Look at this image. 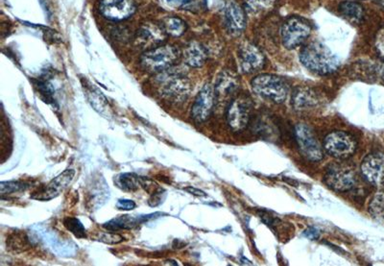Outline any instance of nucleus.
<instances>
[{"label":"nucleus","instance_id":"f257e3e1","mask_svg":"<svg viewBox=\"0 0 384 266\" xmlns=\"http://www.w3.org/2000/svg\"><path fill=\"white\" fill-rule=\"evenodd\" d=\"M300 60L308 70L320 75L331 74L340 65L336 55L319 41L305 44L300 53Z\"/></svg>","mask_w":384,"mask_h":266},{"label":"nucleus","instance_id":"f03ea898","mask_svg":"<svg viewBox=\"0 0 384 266\" xmlns=\"http://www.w3.org/2000/svg\"><path fill=\"white\" fill-rule=\"evenodd\" d=\"M160 93L166 100L173 104L185 102L192 91L190 81L185 73L180 70H173V67L159 73Z\"/></svg>","mask_w":384,"mask_h":266},{"label":"nucleus","instance_id":"7ed1b4c3","mask_svg":"<svg viewBox=\"0 0 384 266\" xmlns=\"http://www.w3.org/2000/svg\"><path fill=\"white\" fill-rule=\"evenodd\" d=\"M180 56L179 49L175 46L161 44L143 52L140 57V66L146 72L159 74L174 67Z\"/></svg>","mask_w":384,"mask_h":266},{"label":"nucleus","instance_id":"20e7f679","mask_svg":"<svg viewBox=\"0 0 384 266\" xmlns=\"http://www.w3.org/2000/svg\"><path fill=\"white\" fill-rule=\"evenodd\" d=\"M251 85L257 95L276 103H283L289 96V84L286 80L277 75H258L252 80Z\"/></svg>","mask_w":384,"mask_h":266},{"label":"nucleus","instance_id":"39448f33","mask_svg":"<svg viewBox=\"0 0 384 266\" xmlns=\"http://www.w3.org/2000/svg\"><path fill=\"white\" fill-rule=\"evenodd\" d=\"M312 33V25L302 17L287 18L282 25V41L284 48L294 49L302 46Z\"/></svg>","mask_w":384,"mask_h":266},{"label":"nucleus","instance_id":"423d86ee","mask_svg":"<svg viewBox=\"0 0 384 266\" xmlns=\"http://www.w3.org/2000/svg\"><path fill=\"white\" fill-rule=\"evenodd\" d=\"M227 121L234 132L244 130L252 116V103L247 96H237L227 107Z\"/></svg>","mask_w":384,"mask_h":266},{"label":"nucleus","instance_id":"0eeeda50","mask_svg":"<svg viewBox=\"0 0 384 266\" xmlns=\"http://www.w3.org/2000/svg\"><path fill=\"white\" fill-rule=\"evenodd\" d=\"M324 148L333 157L345 160L357 150V142L348 133L336 131L326 135Z\"/></svg>","mask_w":384,"mask_h":266},{"label":"nucleus","instance_id":"6e6552de","mask_svg":"<svg viewBox=\"0 0 384 266\" xmlns=\"http://www.w3.org/2000/svg\"><path fill=\"white\" fill-rule=\"evenodd\" d=\"M325 182L331 189L336 192H349L357 184V175L348 166L331 164L326 171Z\"/></svg>","mask_w":384,"mask_h":266},{"label":"nucleus","instance_id":"1a4fd4ad","mask_svg":"<svg viewBox=\"0 0 384 266\" xmlns=\"http://www.w3.org/2000/svg\"><path fill=\"white\" fill-rule=\"evenodd\" d=\"M295 138L305 158L312 161L322 160L324 156L322 147L310 127L305 124H298L295 128Z\"/></svg>","mask_w":384,"mask_h":266},{"label":"nucleus","instance_id":"9d476101","mask_svg":"<svg viewBox=\"0 0 384 266\" xmlns=\"http://www.w3.org/2000/svg\"><path fill=\"white\" fill-rule=\"evenodd\" d=\"M99 11L107 20L112 22H124L137 11L134 0H100Z\"/></svg>","mask_w":384,"mask_h":266},{"label":"nucleus","instance_id":"9b49d317","mask_svg":"<svg viewBox=\"0 0 384 266\" xmlns=\"http://www.w3.org/2000/svg\"><path fill=\"white\" fill-rule=\"evenodd\" d=\"M223 15L226 29L232 36H240L244 32L247 23L246 12L237 0L225 1Z\"/></svg>","mask_w":384,"mask_h":266},{"label":"nucleus","instance_id":"f8f14e48","mask_svg":"<svg viewBox=\"0 0 384 266\" xmlns=\"http://www.w3.org/2000/svg\"><path fill=\"white\" fill-rule=\"evenodd\" d=\"M239 64L242 72L250 74L265 67V57L256 44L244 41L239 48Z\"/></svg>","mask_w":384,"mask_h":266},{"label":"nucleus","instance_id":"ddd939ff","mask_svg":"<svg viewBox=\"0 0 384 266\" xmlns=\"http://www.w3.org/2000/svg\"><path fill=\"white\" fill-rule=\"evenodd\" d=\"M216 105V93L211 84L204 86L196 96L192 108V117L196 122L208 121Z\"/></svg>","mask_w":384,"mask_h":266},{"label":"nucleus","instance_id":"4468645a","mask_svg":"<svg viewBox=\"0 0 384 266\" xmlns=\"http://www.w3.org/2000/svg\"><path fill=\"white\" fill-rule=\"evenodd\" d=\"M239 79L236 73L230 70H224L221 72L214 87L216 104L229 106L239 91Z\"/></svg>","mask_w":384,"mask_h":266},{"label":"nucleus","instance_id":"2eb2a0df","mask_svg":"<svg viewBox=\"0 0 384 266\" xmlns=\"http://www.w3.org/2000/svg\"><path fill=\"white\" fill-rule=\"evenodd\" d=\"M74 176L75 171H73V169H67V171H65L60 175L57 176L56 178L52 180L51 182H48L46 186L41 187L40 189L34 192L31 195V198L39 201L54 199V198L58 197L72 184Z\"/></svg>","mask_w":384,"mask_h":266},{"label":"nucleus","instance_id":"dca6fc26","mask_svg":"<svg viewBox=\"0 0 384 266\" xmlns=\"http://www.w3.org/2000/svg\"><path fill=\"white\" fill-rule=\"evenodd\" d=\"M363 176L375 186L384 182V154L373 152L364 158L362 164Z\"/></svg>","mask_w":384,"mask_h":266},{"label":"nucleus","instance_id":"f3484780","mask_svg":"<svg viewBox=\"0 0 384 266\" xmlns=\"http://www.w3.org/2000/svg\"><path fill=\"white\" fill-rule=\"evenodd\" d=\"M161 215V213H152L147 215H120L116 218H112L109 222L104 224L103 227L110 232H117L120 230H130L134 227L145 223L146 221L156 218L157 215Z\"/></svg>","mask_w":384,"mask_h":266},{"label":"nucleus","instance_id":"a211bd4d","mask_svg":"<svg viewBox=\"0 0 384 266\" xmlns=\"http://www.w3.org/2000/svg\"><path fill=\"white\" fill-rule=\"evenodd\" d=\"M320 102L319 95L312 88L299 87L292 95V106L297 111H307Z\"/></svg>","mask_w":384,"mask_h":266},{"label":"nucleus","instance_id":"6ab92c4d","mask_svg":"<svg viewBox=\"0 0 384 266\" xmlns=\"http://www.w3.org/2000/svg\"><path fill=\"white\" fill-rule=\"evenodd\" d=\"M183 56H184L185 62L187 66L198 69L206 64L208 53L207 48L202 44L193 41L185 46Z\"/></svg>","mask_w":384,"mask_h":266},{"label":"nucleus","instance_id":"aec40b11","mask_svg":"<svg viewBox=\"0 0 384 266\" xmlns=\"http://www.w3.org/2000/svg\"><path fill=\"white\" fill-rule=\"evenodd\" d=\"M339 13L352 25H360L364 20V8L357 2L344 1L338 7Z\"/></svg>","mask_w":384,"mask_h":266},{"label":"nucleus","instance_id":"412c9836","mask_svg":"<svg viewBox=\"0 0 384 266\" xmlns=\"http://www.w3.org/2000/svg\"><path fill=\"white\" fill-rule=\"evenodd\" d=\"M166 33L164 32L163 26L158 27L157 25H145L138 31V41H142L143 44H147L148 41H155V43H161V39L164 38Z\"/></svg>","mask_w":384,"mask_h":266},{"label":"nucleus","instance_id":"4be33fe9","mask_svg":"<svg viewBox=\"0 0 384 266\" xmlns=\"http://www.w3.org/2000/svg\"><path fill=\"white\" fill-rule=\"evenodd\" d=\"M161 26H163L166 35L174 36V38L184 35L187 30V23L182 18L178 17H167L164 18Z\"/></svg>","mask_w":384,"mask_h":266},{"label":"nucleus","instance_id":"5701e85b","mask_svg":"<svg viewBox=\"0 0 384 266\" xmlns=\"http://www.w3.org/2000/svg\"><path fill=\"white\" fill-rule=\"evenodd\" d=\"M33 83L44 102L49 104V105L56 107L55 88L53 84L51 83V81L41 77L39 78V79L33 80Z\"/></svg>","mask_w":384,"mask_h":266},{"label":"nucleus","instance_id":"b1692460","mask_svg":"<svg viewBox=\"0 0 384 266\" xmlns=\"http://www.w3.org/2000/svg\"><path fill=\"white\" fill-rule=\"evenodd\" d=\"M114 184L124 192H135L140 187V176L135 173H122L114 179Z\"/></svg>","mask_w":384,"mask_h":266},{"label":"nucleus","instance_id":"393cba45","mask_svg":"<svg viewBox=\"0 0 384 266\" xmlns=\"http://www.w3.org/2000/svg\"><path fill=\"white\" fill-rule=\"evenodd\" d=\"M278 0H244L245 8L251 14L260 15L271 11Z\"/></svg>","mask_w":384,"mask_h":266},{"label":"nucleus","instance_id":"a878e982","mask_svg":"<svg viewBox=\"0 0 384 266\" xmlns=\"http://www.w3.org/2000/svg\"><path fill=\"white\" fill-rule=\"evenodd\" d=\"M64 226L67 231L77 239H87V230L78 218H67L64 220Z\"/></svg>","mask_w":384,"mask_h":266},{"label":"nucleus","instance_id":"bb28decb","mask_svg":"<svg viewBox=\"0 0 384 266\" xmlns=\"http://www.w3.org/2000/svg\"><path fill=\"white\" fill-rule=\"evenodd\" d=\"M88 100L93 108L98 111L99 113H102L104 109H106L108 102H107V99L104 98V95L101 93H99L98 91L95 90V88H90L88 91Z\"/></svg>","mask_w":384,"mask_h":266},{"label":"nucleus","instance_id":"cd10ccee","mask_svg":"<svg viewBox=\"0 0 384 266\" xmlns=\"http://www.w3.org/2000/svg\"><path fill=\"white\" fill-rule=\"evenodd\" d=\"M28 187H29L28 184L20 181L1 182V184H0V190H1V195L12 194H15V192H22V190L27 189Z\"/></svg>","mask_w":384,"mask_h":266},{"label":"nucleus","instance_id":"c85d7f7f","mask_svg":"<svg viewBox=\"0 0 384 266\" xmlns=\"http://www.w3.org/2000/svg\"><path fill=\"white\" fill-rule=\"evenodd\" d=\"M370 211L375 216H384V194H378L373 197L370 205Z\"/></svg>","mask_w":384,"mask_h":266},{"label":"nucleus","instance_id":"c756f323","mask_svg":"<svg viewBox=\"0 0 384 266\" xmlns=\"http://www.w3.org/2000/svg\"><path fill=\"white\" fill-rule=\"evenodd\" d=\"M98 239L99 241L106 244H119L120 242L124 241V237L120 236L119 234L107 232V233H101L99 234Z\"/></svg>","mask_w":384,"mask_h":266},{"label":"nucleus","instance_id":"7c9ffc66","mask_svg":"<svg viewBox=\"0 0 384 266\" xmlns=\"http://www.w3.org/2000/svg\"><path fill=\"white\" fill-rule=\"evenodd\" d=\"M166 197V190L159 189L156 192H154L153 194H151L150 199L148 201V204L150 207H158L159 205H161L164 202V198Z\"/></svg>","mask_w":384,"mask_h":266},{"label":"nucleus","instance_id":"2f4dec72","mask_svg":"<svg viewBox=\"0 0 384 266\" xmlns=\"http://www.w3.org/2000/svg\"><path fill=\"white\" fill-rule=\"evenodd\" d=\"M375 46L378 55L384 60V26L378 31L377 36H376Z\"/></svg>","mask_w":384,"mask_h":266},{"label":"nucleus","instance_id":"473e14b6","mask_svg":"<svg viewBox=\"0 0 384 266\" xmlns=\"http://www.w3.org/2000/svg\"><path fill=\"white\" fill-rule=\"evenodd\" d=\"M137 207L135 205V201L131 199H119L117 203V208L120 211H133Z\"/></svg>","mask_w":384,"mask_h":266},{"label":"nucleus","instance_id":"72a5a7b5","mask_svg":"<svg viewBox=\"0 0 384 266\" xmlns=\"http://www.w3.org/2000/svg\"><path fill=\"white\" fill-rule=\"evenodd\" d=\"M304 236L308 239L315 241V239H317L318 237H319V231H318L317 229L310 227V228L307 229V230L304 232Z\"/></svg>","mask_w":384,"mask_h":266},{"label":"nucleus","instance_id":"f704fd0d","mask_svg":"<svg viewBox=\"0 0 384 266\" xmlns=\"http://www.w3.org/2000/svg\"><path fill=\"white\" fill-rule=\"evenodd\" d=\"M167 2L176 5V6H185V5L190 4L192 0H167Z\"/></svg>","mask_w":384,"mask_h":266},{"label":"nucleus","instance_id":"c9c22d12","mask_svg":"<svg viewBox=\"0 0 384 266\" xmlns=\"http://www.w3.org/2000/svg\"><path fill=\"white\" fill-rule=\"evenodd\" d=\"M185 190H187V192H190L193 195H197V197H206L205 192H201L199 189H196L194 187H187Z\"/></svg>","mask_w":384,"mask_h":266},{"label":"nucleus","instance_id":"e433bc0d","mask_svg":"<svg viewBox=\"0 0 384 266\" xmlns=\"http://www.w3.org/2000/svg\"><path fill=\"white\" fill-rule=\"evenodd\" d=\"M376 2H377L378 6H380L384 11V0H376Z\"/></svg>","mask_w":384,"mask_h":266}]
</instances>
